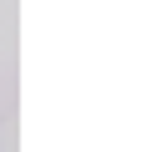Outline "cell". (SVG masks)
I'll list each match as a JSON object with an SVG mask.
<instances>
[]
</instances>
